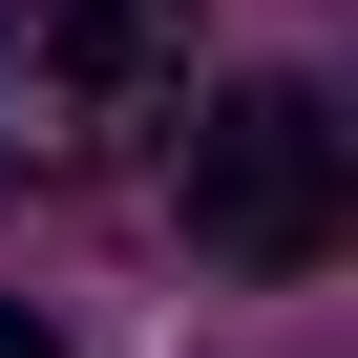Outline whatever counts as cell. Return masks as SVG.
Wrapping results in <instances>:
<instances>
[{
  "label": "cell",
  "instance_id": "1",
  "mask_svg": "<svg viewBox=\"0 0 358 358\" xmlns=\"http://www.w3.org/2000/svg\"><path fill=\"white\" fill-rule=\"evenodd\" d=\"M190 106V0H0V169L85 190Z\"/></svg>",
  "mask_w": 358,
  "mask_h": 358
},
{
  "label": "cell",
  "instance_id": "2",
  "mask_svg": "<svg viewBox=\"0 0 358 358\" xmlns=\"http://www.w3.org/2000/svg\"><path fill=\"white\" fill-rule=\"evenodd\" d=\"M169 211H190L211 274H316V253L358 232V148H337L316 85H211L190 148H169Z\"/></svg>",
  "mask_w": 358,
  "mask_h": 358
},
{
  "label": "cell",
  "instance_id": "3",
  "mask_svg": "<svg viewBox=\"0 0 358 358\" xmlns=\"http://www.w3.org/2000/svg\"><path fill=\"white\" fill-rule=\"evenodd\" d=\"M0 358H64V337H43V316H22V295H0Z\"/></svg>",
  "mask_w": 358,
  "mask_h": 358
}]
</instances>
